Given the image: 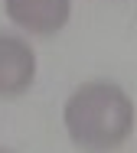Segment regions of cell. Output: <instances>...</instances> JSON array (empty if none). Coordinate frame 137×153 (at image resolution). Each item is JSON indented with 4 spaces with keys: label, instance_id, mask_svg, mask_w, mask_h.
I'll return each mask as SVG.
<instances>
[{
    "label": "cell",
    "instance_id": "4",
    "mask_svg": "<svg viewBox=\"0 0 137 153\" xmlns=\"http://www.w3.org/2000/svg\"><path fill=\"white\" fill-rule=\"evenodd\" d=\"M0 153H7V150H0Z\"/></svg>",
    "mask_w": 137,
    "mask_h": 153
},
{
    "label": "cell",
    "instance_id": "2",
    "mask_svg": "<svg viewBox=\"0 0 137 153\" xmlns=\"http://www.w3.org/2000/svg\"><path fill=\"white\" fill-rule=\"evenodd\" d=\"M36 78L33 46L13 33H0V98L23 94Z\"/></svg>",
    "mask_w": 137,
    "mask_h": 153
},
{
    "label": "cell",
    "instance_id": "3",
    "mask_svg": "<svg viewBox=\"0 0 137 153\" xmlns=\"http://www.w3.org/2000/svg\"><path fill=\"white\" fill-rule=\"evenodd\" d=\"M7 16L36 36H52L68 23L72 0H3Z\"/></svg>",
    "mask_w": 137,
    "mask_h": 153
},
{
    "label": "cell",
    "instance_id": "1",
    "mask_svg": "<svg viewBox=\"0 0 137 153\" xmlns=\"http://www.w3.org/2000/svg\"><path fill=\"white\" fill-rule=\"evenodd\" d=\"M62 121L75 147L108 153L127 140L134 127V101L114 82H85L66 101Z\"/></svg>",
    "mask_w": 137,
    "mask_h": 153
}]
</instances>
